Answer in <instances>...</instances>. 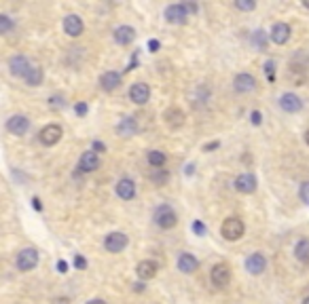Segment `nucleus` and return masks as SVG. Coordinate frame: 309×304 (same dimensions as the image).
Masks as SVG:
<instances>
[{"instance_id": "f257e3e1", "label": "nucleus", "mask_w": 309, "mask_h": 304, "mask_svg": "<svg viewBox=\"0 0 309 304\" xmlns=\"http://www.w3.org/2000/svg\"><path fill=\"white\" fill-rule=\"evenodd\" d=\"M154 224H157L159 228H163V230L174 228V226L178 224L176 211L171 209L169 205H159L157 209H154Z\"/></svg>"}, {"instance_id": "f03ea898", "label": "nucleus", "mask_w": 309, "mask_h": 304, "mask_svg": "<svg viewBox=\"0 0 309 304\" xmlns=\"http://www.w3.org/2000/svg\"><path fill=\"white\" fill-rule=\"evenodd\" d=\"M220 232H222V237H225L227 241H239L244 237L246 226H244V222L239 218H227L225 222H222Z\"/></svg>"}, {"instance_id": "7ed1b4c3", "label": "nucleus", "mask_w": 309, "mask_h": 304, "mask_svg": "<svg viewBox=\"0 0 309 304\" xmlns=\"http://www.w3.org/2000/svg\"><path fill=\"white\" fill-rule=\"evenodd\" d=\"M15 264H17V268H20L22 273L32 271V268L38 264V252H36L34 247H26V249H22V252L17 254Z\"/></svg>"}, {"instance_id": "20e7f679", "label": "nucleus", "mask_w": 309, "mask_h": 304, "mask_svg": "<svg viewBox=\"0 0 309 304\" xmlns=\"http://www.w3.org/2000/svg\"><path fill=\"white\" fill-rule=\"evenodd\" d=\"M210 279H212L214 288H227L229 281H231V268H229V264H225V262L216 264L210 271Z\"/></svg>"}, {"instance_id": "39448f33", "label": "nucleus", "mask_w": 309, "mask_h": 304, "mask_svg": "<svg viewBox=\"0 0 309 304\" xmlns=\"http://www.w3.org/2000/svg\"><path fill=\"white\" fill-rule=\"evenodd\" d=\"M104 247L110 254L123 252V249L127 247V235L125 232H110V235H106V239H104Z\"/></svg>"}, {"instance_id": "423d86ee", "label": "nucleus", "mask_w": 309, "mask_h": 304, "mask_svg": "<svg viewBox=\"0 0 309 304\" xmlns=\"http://www.w3.org/2000/svg\"><path fill=\"white\" fill-rule=\"evenodd\" d=\"M165 19L169 22V24H186V19H188V9H186V5H169L167 9H165Z\"/></svg>"}, {"instance_id": "0eeeda50", "label": "nucleus", "mask_w": 309, "mask_h": 304, "mask_svg": "<svg viewBox=\"0 0 309 304\" xmlns=\"http://www.w3.org/2000/svg\"><path fill=\"white\" fill-rule=\"evenodd\" d=\"M184 120H186L184 112L180 108H176V106H171V108H167L163 112V123L167 125L169 129H180L182 125H184Z\"/></svg>"}, {"instance_id": "6e6552de", "label": "nucleus", "mask_w": 309, "mask_h": 304, "mask_svg": "<svg viewBox=\"0 0 309 304\" xmlns=\"http://www.w3.org/2000/svg\"><path fill=\"white\" fill-rule=\"evenodd\" d=\"M148 97H150V87H148L146 83H133V85H131V89H129V99H131L133 104L142 106V104L148 102Z\"/></svg>"}, {"instance_id": "1a4fd4ad", "label": "nucleus", "mask_w": 309, "mask_h": 304, "mask_svg": "<svg viewBox=\"0 0 309 304\" xmlns=\"http://www.w3.org/2000/svg\"><path fill=\"white\" fill-rule=\"evenodd\" d=\"M62 135H64V131H62V127L60 125H47V127L41 131V141L45 146H55L57 141L62 139Z\"/></svg>"}, {"instance_id": "9d476101", "label": "nucleus", "mask_w": 309, "mask_h": 304, "mask_svg": "<svg viewBox=\"0 0 309 304\" xmlns=\"http://www.w3.org/2000/svg\"><path fill=\"white\" fill-rule=\"evenodd\" d=\"M233 89H235L237 93H250V91H254V89H256V78L252 74L242 72V74H237L233 78Z\"/></svg>"}, {"instance_id": "9b49d317", "label": "nucleus", "mask_w": 309, "mask_h": 304, "mask_svg": "<svg viewBox=\"0 0 309 304\" xmlns=\"http://www.w3.org/2000/svg\"><path fill=\"white\" fill-rule=\"evenodd\" d=\"M280 108H282L284 112H288V114H295V112H301V110H303V102H301V97L295 95V93H284V95L280 97Z\"/></svg>"}, {"instance_id": "f8f14e48", "label": "nucleus", "mask_w": 309, "mask_h": 304, "mask_svg": "<svg viewBox=\"0 0 309 304\" xmlns=\"http://www.w3.org/2000/svg\"><path fill=\"white\" fill-rule=\"evenodd\" d=\"M30 127V120L24 116V114H15L7 120V131L13 133V135H24Z\"/></svg>"}, {"instance_id": "ddd939ff", "label": "nucleus", "mask_w": 309, "mask_h": 304, "mask_svg": "<svg viewBox=\"0 0 309 304\" xmlns=\"http://www.w3.org/2000/svg\"><path fill=\"white\" fill-rule=\"evenodd\" d=\"M98 167H100V156H98V152H93V150L83 152V156H81V160H79V171L91 173V171H95Z\"/></svg>"}, {"instance_id": "4468645a", "label": "nucleus", "mask_w": 309, "mask_h": 304, "mask_svg": "<svg viewBox=\"0 0 309 304\" xmlns=\"http://www.w3.org/2000/svg\"><path fill=\"white\" fill-rule=\"evenodd\" d=\"M83 30H85V26H83V19L79 15H68L64 19V32L68 34V36L76 38V36L83 34Z\"/></svg>"}, {"instance_id": "2eb2a0df", "label": "nucleus", "mask_w": 309, "mask_h": 304, "mask_svg": "<svg viewBox=\"0 0 309 304\" xmlns=\"http://www.w3.org/2000/svg\"><path fill=\"white\" fill-rule=\"evenodd\" d=\"M235 190L237 192H244V194H250L256 190V177L252 173H242V175H237L235 177Z\"/></svg>"}, {"instance_id": "dca6fc26", "label": "nucleus", "mask_w": 309, "mask_h": 304, "mask_svg": "<svg viewBox=\"0 0 309 304\" xmlns=\"http://www.w3.org/2000/svg\"><path fill=\"white\" fill-rule=\"evenodd\" d=\"M30 62H28V57H24V55H13L11 59H9V68H11V74H15V76H20V78H24L26 76V72L30 70Z\"/></svg>"}, {"instance_id": "f3484780", "label": "nucleus", "mask_w": 309, "mask_h": 304, "mask_svg": "<svg viewBox=\"0 0 309 304\" xmlns=\"http://www.w3.org/2000/svg\"><path fill=\"white\" fill-rule=\"evenodd\" d=\"M265 268H267V260L263 254H252L246 258V271L250 275H261Z\"/></svg>"}, {"instance_id": "a211bd4d", "label": "nucleus", "mask_w": 309, "mask_h": 304, "mask_svg": "<svg viewBox=\"0 0 309 304\" xmlns=\"http://www.w3.org/2000/svg\"><path fill=\"white\" fill-rule=\"evenodd\" d=\"M117 194H119V199L131 201L136 196V184L129 180V177H123V180L117 182Z\"/></svg>"}, {"instance_id": "6ab92c4d", "label": "nucleus", "mask_w": 309, "mask_h": 304, "mask_svg": "<svg viewBox=\"0 0 309 304\" xmlns=\"http://www.w3.org/2000/svg\"><path fill=\"white\" fill-rule=\"evenodd\" d=\"M136 131H138V120L133 116H125L117 125V133L123 135V137H131V135H136Z\"/></svg>"}, {"instance_id": "aec40b11", "label": "nucleus", "mask_w": 309, "mask_h": 304, "mask_svg": "<svg viewBox=\"0 0 309 304\" xmlns=\"http://www.w3.org/2000/svg\"><path fill=\"white\" fill-rule=\"evenodd\" d=\"M269 36H271V40L276 43V45H286L288 38H290V26H288V24H282V22L276 24V26L271 28Z\"/></svg>"}, {"instance_id": "412c9836", "label": "nucleus", "mask_w": 309, "mask_h": 304, "mask_svg": "<svg viewBox=\"0 0 309 304\" xmlns=\"http://www.w3.org/2000/svg\"><path fill=\"white\" fill-rule=\"evenodd\" d=\"M157 262H152V260H142L138 266H136V275H138L142 281H148L152 279L154 275H157Z\"/></svg>"}, {"instance_id": "4be33fe9", "label": "nucleus", "mask_w": 309, "mask_h": 304, "mask_svg": "<svg viewBox=\"0 0 309 304\" xmlns=\"http://www.w3.org/2000/svg\"><path fill=\"white\" fill-rule=\"evenodd\" d=\"M197 268H199V262H197V258L193 254H180L178 256V271L180 273L191 275V273L197 271Z\"/></svg>"}, {"instance_id": "5701e85b", "label": "nucleus", "mask_w": 309, "mask_h": 304, "mask_svg": "<svg viewBox=\"0 0 309 304\" xmlns=\"http://www.w3.org/2000/svg\"><path fill=\"white\" fill-rule=\"evenodd\" d=\"M133 38H136V30H133L131 26H121V28L114 30V43H117V45L125 47V45L133 43Z\"/></svg>"}, {"instance_id": "b1692460", "label": "nucleus", "mask_w": 309, "mask_h": 304, "mask_svg": "<svg viewBox=\"0 0 309 304\" xmlns=\"http://www.w3.org/2000/svg\"><path fill=\"white\" fill-rule=\"evenodd\" d=\"M119 85H121V74L119 72H112L110 70V72H104L100 76V87L104 89V91H114Z\"/></svg>"}, {"instance_id": "393cba45", "label": "nucleus", "mask_w": 309, "mask_h": 304, "mask_svg": "<svg viewBox=\"0 0 309 304\" xmlns=\"http://www.w3.org/2000/svg\"><path fill=\"white\" fill-rule=\"evenodd\" d=\"M24 80H26L30 87H38V85H43V68L32 64L30 70L26 72V76H24Z\"/></svg>"}, {"instance_id": "a878e982", "label": "nucleus", "mask_w": 309, "mask_h": 304, "mask_svg": "<svg viewBox=\"0 0 309 304\" xmlns=\"http://www.w3.org/2000/svg\"><path fill=\"white\" fill-rule=\"evenodd\" d=\"M295 256L299 262H309V239H301L295 245Z\"/></svg>"}, {"instance_id": "bb28decb", "label": "nucleus", "mask_w": 309, "mask_h": 304, "mask_svg": "<svg viewBox=\"0 0 309 304\" xmlns=\"http://www.w3.org/2000/svg\"><path fill=\"white\" fill-rule=\"evenodd\" d=\"M148 163L152 167H163L165 165V154L161 150H150L148 152Z\"/></svg>"}, {"instance_id": "cd10ccee", "label": "nucleus", "mask_w": 309, "mask_h": 304, "mask_svg": "<svg viewBox=\"0 0 309 304\" xmlns=\"http://www.w3.org/2000/svg\"><path fill=\"white\" fill-rule=\"evenodd\" d=\"M252 45L259 47L261 51H265V47H267V34H265L263 30H256L254 36H252Z\"/></svg>"}, {"instance_id": "c85d7f7f", "label": "nucleus", "mask_w": 309, "mask_h": 304, "mask_svg": "<svg viewBox=\"0 0 309 304\" xmlns=\"http://www.w3.org/2000/svg\"><path fill=\"white\" fill-rule=\"evenodd\" d=\"M13 28V22L9 15H0V34H9Z\"/></svg>"}, {"instance_id": "c756f323", "label": "nucleus", "mask_w": 309, "mask_h": 304, "mask_svg": "<svg viewBox=\"0 0 309 304\" xmlns=\"http://www.w3.org/2000/svg\"><path fill=\"white\" fill-rule=\"evenodd\" d=\"M235 7H237L239 11H254V9H256V3H254V0H237Z\"/></svg>"}, {"instance_id": "7c9ffc66", "label": "nucleus", "mask_w": 309, "mask_h": 304, "mask_svg": "<svg viewBox=\"0 0 309 304\" xmlns=\"http://www.w3.org/2000/svg\"><path fill=\"white\" fill-rule=\"evenodd\" d=\"M299 196L305 205H309V182H303L301 188H299Z\"/></svg>"}, {"instance_id": "2f4dec72", "label": "nucleus", "mask_w": 309, "mask_h": 304, "mask_svg": "<svg viewBox=\"0 0 309 304\" xmlns=\"http://www.w3.org/2000/svg\"><path fill=\"white\" fill-rule=\"evenodd\" d=\"M265 74H267V78L273 83V80H276V64H273V62H267L265 64Z\"/></svg>"}, {"instance_id": "473e14b6", "label": "nucleus", "mask_w": 309, "mask_h": 304, "mask_svg": "<svg viewBox=\"0 0 309 304\" xmlns=\"http://www.w3.org/2000/svg\"><path fill=\"white\" fill-rule=\"evenodd\" d=\"M74 112H76L79 116H85V114H87V112H89V106H87V104H85V102H79V104L74 106Z\"/></svg>"}, {"instance_id": "72a5a7b5", "label": "nucleus", "mask_w": 309, "mask_h": 304, "mask_svg": "<svg viewBox=\"0 0 309 304\" xmlns=\"http://www.w3.org/2000/svg\"><path fill=\"white\" fill-rule=\"evenodd\" d=\"M49 106L51 108H55V110H60V108H64V99L57 95V97H49Z\"/></svg>"}, {"instance_id": "f704fd0d", "label": "nucleus", "mask_w": 309, "mask_h": 304, "mask_svg": "<svg viewBox=\"0 0 309 304\" xmlns=\"http://www.w3.org/2000/svg\"><path fill=\"white\" fill-rule=\"evenodd\" d=\"M193 232H195L197 237H203V235H205V226H203L201 222H195V224H193Z\"/></svg>"}, {"instance_id": "c9c22d12", "label": "nucleus", "mask_w": 309, "mask_h": 304, "mask_svg": "<svg viewBox=\"0 0 309 304\" xmlns=\"http://www.w3.org/2000/svg\"><path fill=\"white\" fill-rule=\"evenodd\" d=\"M250 120H252V125H261V120H263V114L256 110V112H252L250 114Z\"/></svg>"}, {"instance_id": "e433bc0d", "label": "nucleus", "mask_w": 309, "mask_h": 304, "mask_svg": "<svg viewBox=\"0 0 309 304\" xmlns=\"http://www.w3.org/2000/svg\"><path fill=\"white\" fill-rule=\"evenodd\" d=\"M74 266H76V268H85V266H87V260H85L83 256H76V258H74Z\"/></svg>"}, {"instance_id": "4c0bfd02", "label": "nucleus", "mask_w": 309, "mask_h": 304, "mask_svg": "<svg viewBox=\"0 0 309 304\" xmlns=\"http://www.w3.org/2000/svg\"><path fill=\"white\" fill-rule=\"evenodd\" d=\"M106 150V146L102 144V141H93V152H104Z\"/></svg>"}, {"instance_id": "58836bf2", "label": "nucleus", "mask_w": 309, "mask_h": 304, "mask_svg": "<svg viewBox=\"0 0 309 304\" xmlns=\"http://www.w3.org/2000/svg\"><path fill=\"white\" fill-rule=\"evenodd\" d=\"M159 47H161L159 40H148V49H150V51H159Z\"/></svg>"}, {"instance_id": "ea45409f", "label": "nucleus", "mask_w": 309, "mask_h": 304, "mask_svg": "<svg viewBox=\"0 0 309 304\" xmlns=\"http://www.w3.org/2000/svg\"><path fill=\"white\" fill-rule=\"evenodd\" d=\"M57 271H60V273H68V264H66L64 260L57 262Z\"/></svg>"}, {"instance_id": "a19ab883", "label": "nucleus", "mask_w": 309, "mask_h": 304, "mask_svg": "<svg viewBox=\"0 0 309 304\" xmlns=\"http://www.w3.org/2000/svg\"><path fill=\"white\" fill-rule=\"evenodd\" d=\"M51 304H70V300L68 298H55V300H51Z\"/></svg>"}, {"instance_id": "79ce46f5", "label": "nucleus", "mask_w": 309, "mask_h": 304, "mask_svg": "<svg viewBox=\"0 0 309 304\" xmlns=\"http://www.w3.org/2000/svg\"><path fill=\"white\" fill-rule=\"evenodd\" d=\"M218 146H220V141H212V144H208V146H205L203 150H205V152H208V150H216Z\"/></svg>"}, {"instance_id": "37998d69", "label": "nucleus", "mask_w": 309, "mask_h": 304, "mask_svg": "<svg viewBox=\"0 0 309 304\" xmlns=\"http://www.w3.org/2000/svg\"><path fill=\"white\" fill-rule=\"evenodd\" d=\"M32 205H34V209H38V211L43 209V205H41V201H38V199H32Z\"/></svg>"}, {"instance_id": "c03bdc74", "label": "nucleus", "mask_w": 309, "mask_h": 304, "mask_svg": "<svg viewBox=\"0 0 309 304\" xmlns=\"http://www.w3.org/2000/svg\"><path fill=\"white\" fill-rule=\"evenodd\" d=\"M142 290H144L142 283H136V285H133V292H142Z\"/></svg>"}, {"instance_id": "a18cd8bd", "label": "nucleus", "mask_w": 309, "mask_h": 304, "mask_svg": "<svg viewBox=\"0 0 309 304\" xmlns=\"http://www.w3.org/2000/svg\"><path fill=\"white\" fill-rule=\"evenodd\" d=\"M87 304H106V302H104V300H89Z\"/></svg>"}, {"instance_id": "49530a36", "label": "nucleus", "mask_w": 309, "mask_h": 304, "mask_svg": "<svg viewBox=\"0 0 309 304\" xmlns=\"http://www.w3.org/2000/svg\"><path fill=\"white\" fill-rule=\"evenodd\" d=\"M303 7H305V9H309V0H305V3H303Z\"/></svg>"}, {"instance_id": "de8ad7c7", "label": "nucleus", "mask_w": 309, "mask_h": 304, "mask_svg": "<svg viewBox=\"0 0 309 304\" xmlns=\"http://www.w3.org/2000/svg\"><path fill=\"white\" fill-rule=\"evenodd\" d=\"M305 141H307V144H309V131L305 133Z\"/></svg>"}, {"instance_id": "09e8293b", "label": "nucleus", "mask_w": 309, "mask_h": 304, "mask_svg": "<svg viewBox=\"0 0 309 304\" xmlns=\"http://www.w3.org/2000/svg\"><path fill=\"white\" fill-rule=\"evenodd\" d=\"M303 304H309V298H305V300H303Z\"/></svg>"}]
</instances>
